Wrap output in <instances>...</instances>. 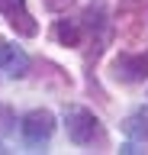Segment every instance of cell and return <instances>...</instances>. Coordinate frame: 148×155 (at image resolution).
<instances>
[{"instance_id":"obj_1","label":"cell","mask_w":148,"mask_h":155,"mask_svg":"<svg viewBox=\"0 0 148 155\" xmlns=\"http://www.w3.org/2000/svg\"><path fill=\"white\" fill-rule=\"evenodd\" d=\"M116 23L129 42H142L148 36V0H119Z\"/></svg>"},{"instance_id":"obj_2","label":"cell","mask_w":148,"mask_h":155,"mask_svg":"<svg viewBox=\"0 0 148 155\" xmlns=\"http://www.w3.org/2000/svg\"><path fill=\"white\" fill-rule=\"evenodd\" d=\"M65 126H68V139L74 145H93L103 136L100 133V120L87 107H65Z\"/></svg>"},{"instance_id":"obj_3","label":"cell","mask_w":148,"mask_h":155,"mask_svg":"<svg viewBox=\"0 0 148 155\" xmlns=\"http://www.w3.org/2000/svg\"><path fill=\"white\" fill-rule=\"evenodd\" d=\"M20 133H23V139H26V145L39 149V145H45L52 139V133H55V116H52L49 110H29V113L23 116V123H20Z\"/></svg>"},{"instance_id":"obj_4","label":"cell","mask_w":148,"mask_h":155,"mask_svg":"<svg viewBox=\"0 0 148 155\" xmlns=\"http://www.w3.org/2000/svg\"><path fill=\"white\" fill-rule=\"evenodd\" d=\"M0 13L7 16V23H10L20 36L32 39L36 32H39V23L32 19L29 7H26V0H0Z\"/></svg>"},{"instance_id":"obj_5","label":"cell","mask_w":148,"mask_h":155,"mask_svg":"<svg viewBox=\"0 0 148 155\" xmlns=\"http://www.w3.org/2000/svg\"><path fill=\"white\" fill-rule=\"evenodd\" d=\"M113 74L119 81H145L148 78V48L145 52H122L113 61Z\"/></svg>"},{"instance_id":"obj_6","label":"cell","mask_w":148,"mask_h":155,"mask_svg":"<svg viewBox=\"0 0 148 155\" xmlns=\"http://www.w3.org/2000/svg\"><path fill=\"white\" fill-rule=\"evenodd\" d=\"M0 68H3L10 78L29 74V55H26L23 48H16L13 42H7L3 36H0Z\"/></svg>"},{"instance_id":"obj_7","label":"cell","mask_w":148,"mask_h":155,"mask_svg":"<svg viewBox=\"0 0 148 155\" xmlns=\"http://www.w3.org/2000/svg\"><path fill=\"white\" fill-rule=\"evenodd\" d=\"M55 39H58L61 45H80V39H84V23L80 19H58V26H55Z\"/></svg>"},{"instance_id":"obj_8","label":"cell","mask_w":148,"mask_h":155,"mask_svg":"<svg viewBox=\"0 0 148 155\" xmlns=\"http://www.w3.org/2000/svg\"><path fill=\"white\" fill-rule=\"evenodd\" d=\"M122 133H126L129 139L145 142V139H148V110H135V113L122 123Z\"/></svg>"},{"instance_id":"obj_9","label":"cell","mask_w":148,"mask_h":155,"mask_svg":"<svg viewBox=\"0 0 148 155\" xmlns=\"http://www.w3.org/2000/svg\"><path fill=\"white\" fill-rule=\"evenodd\" d=\"M10 123H13L10 110H7V107H0V133H7V129H10Z\"/></svg>"},{"instance_id":"obj_10","label":"cell","mask_w":148,"mask_h":155,"mask_svg":"<svg viewBox=\"0 0 148 155\" xmlns=\"http://www.w3.org/2000/svg\"><path fill=\"white\" fill-rule=\"evenodd\" d=\"M45 3H49V7H55V10H58V7H65V3H71V0H45Z\"/></svg>"}]
</instances>
